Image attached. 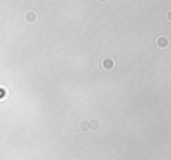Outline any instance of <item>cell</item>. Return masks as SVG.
<instances>
[{"label":"cell","instance_id":"8992f818","mask_svg":"<svg viewBox=\"0 0 171 160\" xmlns=\"http://www.w3.org/2000/svg\"><path fill=\"white\" fill-rule=\"evenodd\" d=\"M167 19L171 23V11H168V12H167Z\"/></svg>","mask_w":171,"mask_h":160},{"label":"cell","instance_id":"5b68a950","mask_svg":"<svg viewBox=\"0 0 171 160\" xmlns=\"http://www.w3.org/2000/svg\"><path fill=\"white\" fill-rule=\"evenodd\" d=\"M36 19H38V15H36L35 12L30 11V12L26 14V21H27V23H36Z\"/></svg>","mask_w":171,"mask_h":160},{"label":"cell","instance_id":"52a82bcc","mask_svg":"<svg viewBox=\"0 0 171 160\" xmlns=\"http://www.w3.org/2000/svg\"><path fill=\"white\" fill-rule=\"evenodd\" d=\"M98 2H99V3H105L107 0H98Z\"/></svg>","mask_w":171,"mask_h":160},{"label":"cell","instance_id":"6da1fadb","mask_svg":"<svg viewBox=\"0 0 171 160\" xmlns=\"http://www.w3.org/2000/svg\"><path fill=\"white\" fill-rule=\"evenodd\" d=\"M101 68L105 69V71H113L116 68V60L111 58V57H105L101 60Z\"/></svg>","mask_w":171,"mask_h":160},{"label":"cell","instance_id":"3957f363","mask_svg":"<svg viewBox=\"0 0 171 160\" xmlns=\"http://www.w3.org/2000/svg\"><path fill=\"white\" fill-rule=\"evenodd\" d=\"M99 127H101V123H99L98 120H95V118H93V120H90V121H89V129H90V130H93V132H95V130H98Z\"/></svg>","mask_w":171,"mask_h":160},{"label":"cell","instance_id":"7a4b0ae2","mask_svg":"<svg viewBox=\"0 0 171 160\" xmlns=\"http://www.w3.org/2000/svg\"><path fill=\"white\" fill-rule=\"evenodd\" d=\"M156 45H158V48H161V50H167V48L170 47V39H168L167 36H159V37L156 39Z\"/></svg>","mask_w":171,"mask_h":160},{"label":"cell","instance_id":"277c9868","mask_svg":"<svg viewBox=\"0 0 171 160\" xmlns=\"http://www.w3.org/2000/svg\"><path fill=\"white\" fill-rule=\"evenodd\" d=\"M78 129H80L83 133H86V132H90V129H89V120H83V121L78 124Z\"/></svg>","mask_w":171,"mask_h":160}]
</instances>
